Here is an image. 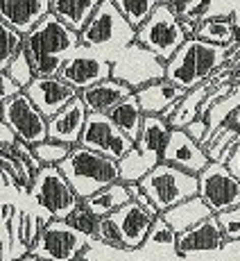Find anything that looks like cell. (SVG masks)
Segmentation results:
<instances>
[{
    "label": "cell",
    "mask_w": 240,
    "mask_h": 261,
    "mask_svg": "<svg viewBox=\"0 0 240 261\" xmlns=\"http://www.w3.org/2000/svg\"><path fill=\"white\" fill-rule=\"evenodd\" d=\"M233 48L206 43L197 37L188 39L166 64V80L184 91H193L222 73H229V64H233Z\"/></svg>",
    "instance_id": "cell-1"
},
{
    "label": "cell",
    "mask_w": 240,
    "mask_h": 261,
    "mask_svg": "<svg viewBox=\"0 0 240 261\" xmlns=\"http://www.w3.org/2000/svg\"><path fill=\"white\" fill-rule=\"evenodd\" d=\"M79 34L64 25L54 14H48L29 34H25L23 50L32 62L37 77H59L64 64L77 53Z\"/></svg>",
    "instance_id": "cell-2"
},
{
    "label": "cell",
    "mask_w": 240,
    "mask_h": 261,
    "mask_svg": "<svg viewBox=\"0 0 240 261\" xmlns=\"http://www.w3.org/2000/svg\"><path fill=\"white\" fill-rule=\"evenodd\" d=\"M59 168H62L64 177L71 182L75 193L79 195V200H88L102 189L120 182L118 162L88 148H82V145H75Z\"/></svg>",
    "instance_id": "cell-3"
},
{
    "label": "cell",
    "mask_w": 240,
    "mask_h": 261,
    "mask_svg": "<svg viewBox=\"0 0 240 261\" xmlns=\"http://www.w3.org/2000/svg\"><path fill=\"white\" fill-rule=\"evenodd\" d=\"M134 41H136V30L118 12L113 0H102L86 28L79 32V43L104 55L109 62Z\"/></svg>",
    "instance_id": "cell-4"
},
{
    "label": "cell",
    "mask_w": 240,
    "mask_h": 261,
    "mask_svg": "<svg viewBox=\"0 0 240 261\" xmlns=\"http://www.w3.org/2000/svg\"><path fill=\"white\" fill-rule=\"evenodd\" d=\"M141 189L149 198V202L157 207L159 214H166L168 209L186 202V200L199 195V179L182 168H174L170 164H159L149 175L141 179Z\"/></svg>",
    "instance_id": "cell-5"
},
{
    "label": "cell",
    "mask_w": 240,
    "mask_h": 261,
    "mask_svg": "<svg viewBox=\"0 0 240 261\" xmlns=\"http://www.w3.org/2000/svg\"><path fill=\"white\" fill-rule=\"evenodd\" d=\"M186 41L188 37L182 28V18L168 5H159L152 16L136 30V43H141L166 64Z\"/></svg>",
    "instance_id": "cell-6"
},
{
    "label": "cell",
    "mask_w": 240,
    "mask_h": 261,
    "mask_svg": "<svg viewBox=\"0 0 240 261\" xmlns=\"http://www.w3.org/2000/svg\"><path fill=\"white\" fill-rule=\"evenodd\" d=\"M29 195L37 200L41 212L48 214L52 220H68V216L82 204L79 195L64 177L59 166H43L39 170Z\"/></svg>",
    "instance_id": "cell-7"
},
{
    "label": "cell",
    "mask_w": 240,
    "mask_h": 261,
    "mask_svg": "<svg viewBox=\"0 0 240 261\" xmlns=\"http://www.w3.org/2000/svg\"><path fill=\"white\" fill-rule=\"evenodd\" d=\"M111 77L116 82L127 84L136 93L147 84L166 80V62H161L157 55L134 41L111 59Z\"/></svg>",
    "instance_id": "cell-8"
},
{
    "label": "cell",
    "mask_w": 240,
    "mask_h": 261,
    "mask_svg": "<svg viewBox=\"0 0 240 261\" xmlns=\"http://www.w3.org/2000/svg\"><path fill=\"white\" fill-rule=\"evenodd\" d=\"M93 241L68 225L66 220H50L29 254L41 261H77L84 257Z\"/></svg>",
    "instance_id": "cell-9"
},
{
    "label": "cell",
    "mask_w": 240,
    "mask_h": 261,
    "mask_svg": "<svg viewBox=\"0 0 240 261\" xmlns=\"http://www.w3.org/2000/svg\"><path fill=\"white\" fill-rule=\"evenodd\" d=\"M199 179V198L206 202L213 214H222L229 209L240 207V182L231 175L224 164L211 162L202 173Z\"/></svg>",
    "instance_id": "cell-10"
},
{
    "label": "cell",
    "mask_w": 240,
    "mask_h": 261,
    "mask_svg": "<svg viewBox=\"0 0 240 261\" xmlns=\"http://www.w3.org/2000/svg\"><path fill=\"white\" fill-rule=\"evenodd\" d=\"M79 145L98 154H104L113 162H120L136 143L120 132L109 114H88Z\"/></svg>",
    "instance_id": "cell-11"
},
{
    "label": "cell",
    "mask_w": 240,
    "mask_h": 261,
    "mask_svg": "<svg viewBox=\"0 0 240 261\" xmlns=\"http://www.w3.org/2000/svg\"><path fill=\"white\" fill-rule=\"evenodd\" d=\"M3 120L14 129L18 141L32 145V148L48 141V118L25 93H18L16 98L3 105Z\"/></svg>",
    "instance_id": "cell-12"
},
{
    "label": "cell",
    "mask_w": 240,
    "mask_h": 261,
    "mask_svg": "<svg viewBox=\"0 0 240 261\" xmlns=\"http://www.w3.org/2000/svg\"><path fill=\"white\" fill-rule=\"evenodd\" d=\"M59 77L82 93L84 89L96 87L104 80H111V62L96 50L79 46L77 53L64 64Z\"/></svg>",
    "instance_id": "cell-13"
},
{
    "label": "cell",
    "mask_w": 240,
    "mask_h": 261,
    "mask_svg": "<svg viewBox=\"0 0 240 261\" xmlns=\"http://www.w3.org/2000/svg\"><path fill=\"white\" fill-rule=\"evenodd\" d=\"M23 93L37 105L39 112L48 120L52 116H57L75 98H79L77 89H73L71 84L64 82L62 77H34L32 82H29V87L23 89Z\"/></svg>",
    "instance_id": "cell-14"
},
{
    "label": "cell",
    "mask_w": 240,
    "mask_h": 261,
    "mask_svg": "<svg viewBox=\"0 0 240 261\" xmlns=\"http://www.w3.org/2000/svg\"><path fill=\"white\" fill-rule=\"evenodd\" d=\"M161 162L170 164L174 168L186 170L191 175H199L211 164V159H208L206 150L202 145L188 137L186 129H172L166 143V150H163Z\"/></svg>",
    "instance_id": "cell-15"
},
{
    "label": "cell",
    "mask_w": 240,
    "mask_h": 261,
    "mask_svg": "<svg viewBox=\"0 0 240 261\" xmlns=\"http://www.w3.org/2000/svg\"><path fill=\"white\" fill-rule=\"evenodd\" d=\"M113 223L118 225L120 237L125 243V252H134V250H141L147 241L149 232H152V225L159 216H152L149 212H145L141 204L129 202L123 209H118L116 214H111Z\"/></svg>",
    "instance_id": "cell-16"
},
{
    "label": "cell",
    "mask_w": 240,
    "mask_h": 261,
    "mask_svg": "<svg viewBox=\"0 0 240 261\" xmlns=\"http://www.w3.org/2000/svg\"><path fill=\"white\" fill-rule=\"evenodd\" d=\"M186 93L188 91H184L177 84L168 82V80H159V82L138 89L136 100H138V105H141L145 116H163L168 120L177 112V105L182 102Z\"/></svg>",
    "instance_id": "cell-17"
},
{
    "label": "cell",
    "mask_w": 240,
    "mask_h": 261,
    "mask_svg": "<svg viewBox=\"0 0 240 261\" xmlns=\"http://www.w3.org/2000/svg\"><path fill=\"white\" fill-rule=\"evenodd\" d=\"M227 245L222 229L216 216L202 220L199 225H195L193 229L179 234L177 237V257H193V254L202 252H218Z\"/></svg>",
    "instance_id": "cell-18"
},
{
    "label": "cell",
    "mask_w": 240,
    "mask_h": 261,
    "mask_svg": "<svg viewBox=\"0 0 240 261\" xmlns=\"http://www.w3.org/2000/svg\"><path fill=\"white\" fill-rule=\"evenodd\" d=\"M50 14V0H0V21L23 37Z\"/></svg>",
    "instance_id": "cell-19"
},
{
    "label": "cell",
    "mask_w": 240,
    "mask_h": 261,
    "mask_svg": "<svg viewBox=\"0 0 240 261\" xmlns=\"http://www.w3.org/2000/svg\"><path fill=\"white\" fill-rule=\"evenodd\" d=\"M86 118H88V112H86V107H84L82 98H75L57 116H52L48 120V139L75 148V145H79Z\"/></svg>",
    "instance_id": "cell-20"
},
{
    "label": "cell",
    "mask_w": 240,
    "mask_h": 261,
    "mask_svg": "<svg viewBox=\"0 0 240 261\" xmlns=\"http://www.w3.org/2000/svg\"><path fill=\"white\" fill-rule=\"evenodd\" d=\"M129 95H134V91L123 82L116 80H104V82L96 84V87H88L79 93L84 107L88 114H111L123 100H127Z\"/></svg>",
    "instance_id": "cell-21"
},
{
    "label": "cell",
    "mask_w": 240,
    "mask_h": 261,
    "mask_svg": "<svg viewBox=\"0 0 240 261\" xmlns=\"http://www.w3.org/2000/svg\"><path fill=\"white\" fill-rule=\"evenodd\" d=\"M170 132H172V127H170V123L163 116H145L141 134H138V141L134 148L152 166H159L163 157V150H166V143L170 139Z\"/></svg>",
    "instance_id": "cell-22"
},
{
    "label": "cell",
    "mask_w": 240,
    "mask_h": 261,
    "mask_svg": "<svg viewBox=\"0 0 240 261\" xmlns=\"http://www.w3.org/2000/svg\"><path fill=\"white\" fill-rule=\"evenodd\" d=\"M211 216H216V214L206 207V202H204L199 195H195V198L186 200V202H182V204H177V207L168 209L166 214H161V218L166 220L170 227H172V232L179 237V234L193 229L195 225H199L202 220L211 218Z\"/></svg>",
    "instance_id": "cell-23"
},
{
    "label": "cell",
    "mask_w": 240,
    "mask_h": 261,
    "mask_svg": "<svg viewBox=\"0 0 240 261\" xmlns=\"http://www.w3.org/2000/svg\"><path fill=\"white\" fill-rule=\"evenodd\" d=\"M102 0H50V14L59 18L73 32H82Z\"/></svg>",
    "instance_id": "cell-24"
},
{
    "label": "cell",
    "mask_w": 240,
    "mask_h": 261,
    "mask_svg": "<svg viewBox=\"0 0 240 261\" xmlns=\"http://www.w3.org/2000/svg\"><path fill=\"white\" fill-rule=\"evenodd\" d=\"M172 9L182 21H188L193 25H199L218 16H233L231 0H182Z\"/></svg>",
    "instance_id": "cell-25"
},
{
    "label": "cell",
    "mask_w": 240,
    "mask_h": 261,
    "mask_svg": "<svg viewBox=\"0 0 240 261\" xmlns=\"http://www.w3.org/2000/svg\"><path fill=\"white\" fill-rule=\"evenodd\" d=\"M82 202L86 204V207L91 209L98 218H107V216L116 214L118 209H123L125 204L132 202V195H129L127 184L116 182V184H111V187L102 189L100 193L93 195V198L82 200Z\"/></svg>",
    "instance_id": "cell-26"
},
{
    "label": "cell",
    "mask_w": 240,
    "mask_h": 261,
    "mask_svg": "<svg viewBox=\"0 0 240 261\" xmlns=\"http://www.w3.org/2000/svg\"><path fill=\"white\" fill-rule=\"evenodd\" d=\"M211 89H213V80L184 95V100L177 105V112L168 118L170 127L172 129H186L191 123H195V120L199 118L202 105H204V100H206V95L211 93Z\"/></svg>",
    "instance_id": "cell-27"
},
{
    "label": "cell",
    "mask_w": 240,
    "mask_h": 261,
    "mask_svg": "<svg viewBox=\"0 0 240 261\" xmlns=\"http://www.w3.org/2000/svg\"><path fill=\"white\" fill-rule=\"evenodd\" d=\"M197 39L206 43H216V46H240L238 41V25L233 21V16H218L208 18V21L197 25Z\"/></svg>",
    "instance_id": "cell-28"
},
{
    "label": "cell",
    "mask_w": 240,
    "mask_h": 261,
    "mask_svg": "<svg viewBox=\"0 0 240 261\" xmlns=\"http://www.w3.org/2000/svg\"><path fill=\"white\" fill-rule=\"evenodd\" d=\"M109 116H111V120L118 125V129L125 134V137H129L134 143L138 141V134H141L145 114H143L141 105H138V100H136V93L129 95L127 100H123Z\"/></svg>",
    "instance_id": "cell-29"
},
{
    "label": "cell",
    "mask_w": 240,
    "mask_h": 261,
    "mask_svg": "<svg viewBox=\"0 0 240 261\" xmlns=\"http://www.w3.org/2000/svg\"><path fill=\"white\" fill-rule=\"evenodd\" d=\"M113 5L118 7V12L129 21L134 30H138L141 25L152 16V12L159 7L157 0H113Z\"/></svg>",
    "instance_id": "cell-30"
},
{
    "label": "cell",
    "mask_w": 240,
    "mask_h": 261,
    "mask_svg": "<svg viewBox=\"0 0 240 261\" xmlns=\"http://www.w3.org/2000/svg\"><path fill=\"white\" fill-rule=\"evenodd\" d=\"M23 43H25V37L21 32H16L7 23L0 21V71H7L9 64L23 50Z\"/></svg>",
    "instance_id": "cell-31"
},
{
    "label": "cell",
    "mask_w": 240,
    "mask_h": 261,
    "mask_svg": "<svg viewBox=\"0 0 240 261\" xmlns=\"http://www.w3.org/2000/svg\"><path fill=\"white\" fill-rule=\"evenodd\" d=\"M238 141H240V129L233 127L231 123H227V125H222L211 139H208V143L204 145V150H206V154H208L211 162H220V157H222L224 150H227L229 145L238 143Z\"/></svg>",
    "instance_id": "cell-32"
},
{
    "label": "cell",
    "mask_w": 240,
    "mask_h": 261,
    "mask_svg": "<svg viewBox=\"0 0 240 261\" xmlns=\"http://www.w3.org/2000/svg\"><path fill=\"white\" fill-rule=\"evenodd\" d=\"M71 145L59 143V141H43L39 145H34V154L41 162V166H62L66 162V157L71 154Z\"/></svg>",
    "instance_id": "cell-33"
},
{
    "label": "cell",
    "mask_w": 240,
    "mask_h": 261,
    "mask_svg": "<svg viewBox=\"0 0 240 261\" xmlns=\"http://www.w3.org/2000/svg\"><path fill=\"white\" fill-rule=\"evenodd\" d=\"M68 225H73L77 232H82L84 237H88L91 241H96L98 239V229H100V218L96 214L91 212V209L86 207V204H79L75 212L68 216V220H66Z\"/></svg>",
    "instance_id": "cell-34"
},
{
    "label": "cell",
    "mask_w": 240,
    "mask_h": 261,
    "mask_svg": "<svg viewBox=\"0 0 240 261\" xmlns=\"http://www.w3.org/2000/svg\"><path fill=\"white\" fill-rule=\"evenodd\" d=\"M50 216L48 214H32V212H23V220H21V237L23 243L32 250V245L37 243V239L41 237L43 227L50 223Z\"/></svg>",
    "instance_id": "cell-35"
},
{
    "label": "cell",
    "mask_w": 240,
    "mask_h": 261,
    "mask_svg": "<svg viewBox=\"0 0 240 261\" xmlns=\"http://www.w3.org/2000/svg\"><path fill=\"white\" fill-rule=\"evenodd\" d=\"M5 73H7L21 89L29 87V82L37 77V73H34V68H32V62H29V57L25 55V50H21V53L16 55V59L9 64V68Z\"/></svg>",
    "instance_id": "cell-36"
},
{
    "label": "cell",
    "mask_w": 240,
    "mask_h": 261,
    "mask_svg": "<svg viewBox=\"0 0 240 261\" xmlns=\"http://www.w3.org/2000/svg\"><path fill=\"white\" fill-rule=\"evenodd\" d=\"M145 245H157V248H170L177 252V234L172 232V227L166 223V220L159 216L152 225V232H149Z\"/></svg>",
    "instance_id": "cell-37"
},
{
    "label": "cell",
    "mask_w": 240,
    "mask_h": 261,
    "mask_svg": "<svg viewBox=\"0 0 240 261\" xmlns=\"http://www.w3.org/2000/svg\"><path fill=\"white\" fill-rule=\"evenodd\" d=\"M98 243H104L107 248L111 250H125V243H123V237H120V229L118 225L113 223L111 216L107 218H100V229H98Z\"/></svg>",
    "instance_id": "cell-38"
},
{
    "label": "cell",
    "mask_w": 240,
    "mask_h": 261,
    "mask_svg": "<svg viewBox=\"0 0 240 261\" xmlns=\"http://www.w3.org/2000/svg\"><path fill=\"white\" fill-rule=\"evenodd\" d=\"M227 243H240V207L229 209L216 216Z\"/></svg>",
    "instance_id": "cell-39"
},
{
    "label": "cell",
    "mask_w": 240,
    "mask_h": 261,
    "mask_svg": "<svg viewBox=\"0 0 240 261\" xmlns=\"http://www.w3.org/2000/svg\"><path fill=\"white\" fill-rule=\"evenodd\" d=\"M18 93H23V89L18 87V84L14 82L5 71H0V105H5L7 100L16 98Z\"/></svg>",
    "instance_id": "cell-40"
},
{
    "label": "cell",
    "mask_w": 240,
    "mask_h": 261,
    "mask_svg": "<svg viewBox=\"0 0 240 261\" xmlns=\"http://www.w3.org/2000/svg\"><path fill=\"white\" fill-rule=\"evenodd\" d=\"M206 129H208V125H206V118H197L195 123H191L186 127V132H188V137L195 139L199 145H202L204 141V137H206Z\"/></svg>",
    "instance_id": "cell-41"
},
{
    "label": "cell",
    "mask_w": 240,
    "mask_h": 261,
    "mask_svg": "<svg viewBox=\"0 0 240 261\" xmlns=\"http://www.w3.org/2000/svg\"><path fill=\"white\" fill-rule=\"evenodd\" d=\"M18 143V137L14 134V129L9 127L5 120H0V145L7 150H14V145Z\"/></svg>",
    "instance_id": "cell-42"
},
{
    "label": "cell",
    "mask_w": 240,
    "mask_h": 261,
    "mask_svg": "<svg viewBox=\"0 0 240 261\" xmlns=\"http://www.w3.org/2000/svg\"><path fill=\"white\" fill-rule=\"evenodd\" d=\"M227 168L231 170V175L240 182V143L236 145V150H233V154H231V159L227 162Z\"/></svg>",
    "instance_id": "cell-43"
},
{
    "label": "cell",
    "mask_w": 240,
    "mask_h": 261,
    "mask_svg": "<svg viewBox=\"0 0 240 261\" xmlns=\"http://www.w3.org/2000/svg\"><path fill=\"white\" fill-rule=\"evenodd\" d=\"M159 5H168V7H174V5H179L182 0H157Z\"/></svg>",
    "instance_id": "cell-44"
},
{
    "label": "cell",
    "mask_w": 240,
    "mask_h": 261,
    "mask_svg": "<svg viewBox=\"0 0 240 261\" xmlns=\"http://www.w3.org/2000/svg\"><path fill=\"white\" fill-rule=\"evenodd\" d=\"M18 261H41V259H37V257H32V254H27V257H23V259H18Z\"/></svg>",
    "instance_id": "cell-45"
},
{
    "label": "cell",
    "mask_w": 240,
    "mask_h": 261,
    "mask_svg": "<svg viewBox=\"0 0 240 261\" xmlns=\"http://www.w3.org/2000/svg\"><path fill=\"white\" fill-rule=\"evenodd\" d=\"M3 216H5V204L0 202V218H3Z\"/></svg>",
    "instance_id": "cell-46"
},
{
    "label": "cell",
    "mask_w": 240,
    "mask_h": 261,
    "mask_svg": "<svg viewBox=\"0 0 240 261\" xmlns=\"http://www.w3.org/2000/svg\"><path fill=\"white\" fill-rule=\"evenodd\" d=\"M0 152H9V150H7V148H3V145H0Z\"/></svg>",
    "instance_id": "cell-47"
},
{
    "label": "cell",
    "mask_w": 240,
    "mask_h": 261,
    "mask_svg": "<svg viewBox=\"0 0 240 261\" xmlns=\"http://www.w3.org/2000/svg\"><path fill=\"white\" fill-rule=\"evenodd\" d=\"M0 120H3V105H0Z\"/></svg>",
    "instance_id": "cell-48"
},
{
    "label": "cell",
    "mask_w": 240,
    "mask_h": 261,
    "mask_svg": "<svg viewBox=\"0 0 240 261\" xmlns=\"http://www.w3.org/2000/svg\"><path fill=\"white\" fill-rule=\"evenodd\" d=\"M77 261H86V259H84V257H82V259H77Z\"/></svg>",
    "instance_id": "cell-49"
}]
</instances>
